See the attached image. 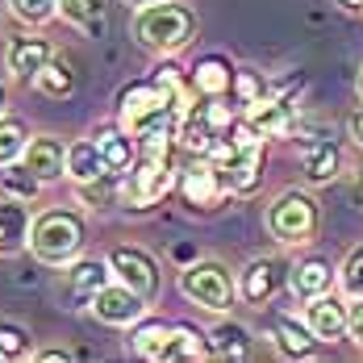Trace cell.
I'll list each match as a JSON object with an SVG mask.
<instances>
[{
  "label": "cell",
  "mask_w": 363,
  "mask_h": 363,
  "mask_svg": "<svg viewBox=\"0 0 363 363\" xmlns=\"http://www.w3.org/2000/svg\"><path fill=\"white\" fill-rule=\"evenodd\" d=\"M134 38H138V46L155 50V55H176L196 38V13L180 0L143 4L134 17Z\"/></svg>",
  "instance_id": "cell-1"
},
{
  "label": "cell",
  "mask_w": 363,
  "mask_h": 363,
  "mask_svg": "<svg viewBox=\"0 0 363 363\" xmlns=\"http://www.w3.org/2000/svg\"><path fill=\"white\" fill-rule=\"evenodd\" d=\"M30 251L42 259V263H72L75 255L84 251V218L72 213V209H50L30 225Z\"/></svg>",
  "instance_id": "cell-2"
},
{
  "label": "cell",
  "mask_w": 363,
  "mask_h": 363,
  "mask_svg": "<svg viewBox=\"0 0 363 363\" xmlns=\"http://www.w3.org/2000/svg\"><path fill=\"white\" fill-rule=\"evenodd\" d=\"M180 292L192 305L209 309V313H230L234 301H238L234 276H230V267L218 263V259H196V263H188L180 272Z\"/></svg>",
  "instance_id": "cell-3"
},
{
  "label": "cell",
  "mask_w": 363,
  "mask_h": 363,
  "mask_svg": "<svg viewBox=\"0 0 363 363\" xmlns=\"http://www.w3.org/2000/svg\"><path fill=\"white\" fill-rule=\"evenodd\" d=\"M267 230L276 242L284 247H301L318 234V201L305 188H289L267 205Z\"/></svg>",
  "instance_id": "cell-4"
},
{
  "label": "cell",
  "mask_w": 363,
  "mask_h": 363,
  "mask_svg": "<svg viewBox=\"0 0 363 363\" xmlns=\"http://www.w3.org/2000/svg\"><path fill=\"white\" fill-rule=\"evenodd\" d=\"M172 192V163L167 155H146L130 167V180H125V196L134 209H150L155 201H163Z\"/></svg>",
  "instance_id": "cell-5"
},
{
  "label": "cell",
  "mask_w": 363,
  "mask_h": 363,
  "mask_svg": "<svg viewBox=\"0 0 363 363\" xmlns=\"http://www.w3.org/2000/svg\"><path fill=\"white\" fill-rule=\"evenodd\" d=\"M88 305H92V313L105 322V326H134V322H143L146 313V296L143 292H134L130 284H105V289H96L88 296Z\"/></svg>",
  "instance_id": "cell-6"
},
{
  "label": "cell",
  "mask_w": 363,
  "mask_h": 363,
  "mask_svg": "<svg viewBox=\"0 0 363 363\" xmlns=\"http://www.w3.org/2000/svg\"><path fill=\"white\" fill-rule=\"evenodd\" d=\"M109 267L121 284H130L134 292H143L146 301L159 292V263H155V255H146L143 247H117V251L109 255Z\"/></svg>",
  "instance_id": "cell-7"
},
{
  "label": "cell",
  "mask_w": 363,
  "mask_h": 363,
  "mask_svg": "<svg viewBox=\"0 0 363 363\" xmlns=\"http://www.w3.org/2000/svg\"><path fill=\"white\" fill-rule=\"evenodd\" d=\"M180 192H184V201H188L192 209H213L221 196H225V180H221L218 163H213V159L188 163V167L180 172Z\"/></svg>",
  "instance_id": "cell-8"
},
{
  "label": "cell",
  "mask_w": 363,
  "mask_h": 363,
  "mask_svg": "<svg viewBox=\"0 0 363 363\" xmlns=\"http://www.w3.org/2000/svg\"><path fill=\"white\" fill-rule=\"evenodd\" d=\"M284 280H289V267H284L280 259L263 255V259L247 263L238 292H242V301H247V305H263V301H272V296H276V289H280Z\"/></svg>",
  "instance_id": "cell-9"
},
{
  "label": "cell",
  "mask_w": 363,
  "mask_h": 363,
  "mask_svg": "<svg viewBox=\"0 0 363 363\" xmlns=\"http://www.w3.org/2000/svg\"><path fill=\"white\" fill-rule=\"evenodd\" d=\"M305 322L318 334V342H338L347 334V301H338L334 292H322L305 305Z\"/></svg>",
  "instance_id": "cell-10"
},
{
  "label": "cell",
  "mask_w": 363,
  "mask_h": 363,
  "mask_svg": "<svg viewBox=\"0 0 363 363\" xmlns=\"http://www.w3.org/2000/svg\"><path fill=\"white\" fill-rule=\"evenodd\" d=\"M289 284L301 301H313V296H322V292L334 289V263L322 259V255H305L301 263L289 267Z\"/></svg>",
  "instance_id": "cell-11"
},
{
  "label": "cell",
  "mask_w": 363,
  "mask_h": 363,
  "mask_svg": "<svg viewBox=\"0 0 363 363\" xmlns=\"http://www.w3.org/2000/svg\"><path fill=\"white\" fill-rule=\"evenodd\" d=\"M21 163H26L42 184H50V180H59V176H67V146L59 143V138H46V134H42V138H30Z\"/></svg>",
  "instance_id": "cell-12"
},
{
  "label": "cell",
  "mask_w": 363,
  "mask_h": 363,
  "mask_svg": "<svg viewBox=\"0 0 363 363\" xmlns=\"http://www.w3.org/2000/svg\"><path fill=\"white\" fill-rule=\"evenodd\" d=\"M9 72L17 75V79H34L50 59H55V50H50V42L46 38H38V34H21V38H13L9 42Z\"/></svg>",
  "instance_id": "cell-13"
},
{
  "label": "cell",
  "mask_w": 363,
  "mask_h": 363,
  "mask_svg": "<svg viewBox=\"0 0 363 363\" xmlns=\"http://www.w3.org/2000/svg\"><path fill=\"white\" fill-rule=\"evenodd\" d=\"M272 338H276V347H280L289 359H309L313 347H318V334L309 330V322L289 318V313H276V318H272Z\"/></svg>",
  "instance_id": "cell-14"
},
{
  "label": "cell",
  "mask_w": 363,
  "mask_h": 363,
  "mask_svg": "<svg viewBox=\"0 0 363 363\" xmlns=\"http://www.w3.org/2000/svg\"><path fill=\"white\" fill-rule=\"evenodd\" d=\"M21 247H30V213L26 201L9 196L0 201V255H17Z\"/></svg>",
  "instance_id": "cell-15"
},
{
  "label": "cell",
  "mask_w": 363,
  "mask_h": 363,
  "mask_svg": "<svg viewBox=\"0 0 363 363\" xmlns=\"http://www.w3.org/2000/svg\"><path fill=\"white\" fill-rule=\"evenodd\" d=\"M342 172V150L330 138H313L305 146V180L309 184H330Z\"/></svg>",
  "instance_id": "cell-16"
},
{
  "label": "cell",
  "mask_w": 363,
  "mask_h": 363,
  "mask_svg": "<svg viewBox=\"0 0 363 363\" xmlns=\"http://www.w3.org/2000/svg\"><path fill=\"white\" fill-rule=\"evenodd\" d=\"M247 117H251V125L263 138H289L292 134V105L289 101H272V96H267V101L251 105Z\"/></svg>",
  "instance_id": "cell-17"
},
{
  "label": "cell",
  "mask_w": 363,
  "mask_h": 363,
  "mask_svg": "<svg viewBox=\"0 0 363 363\" xmlns=\"http://www.w3.org/2000/svg\"><path fill=\"white\" fill-rule=\"evenodd\" d=\"M67 176H72L75 184H88V180H96V176H109L105 155H101V146L92 143V138H79V143L67 146Z\"/></svg>",
  "instance_id": "cell-18"
},
{
  "label": "cell",
  "mask_w": 363,
  "mask_h": 363,
  "mask_svg": "<svg viewBox=\"0 0 363 363\" xmlns=\"http://www.w3.org/2000/svg\"><path fill=\"white\" fill-rule=\"evenodd\" d=\"M230 84H234V67L221 55H209L192 67V88L201 96H221V92H230Z\"/></svg>",
  "instance_id": "cell-19"
},
{
  "label": "cell",
  "mask_w": 363,
  "mask_h": 363,
  "mask_svg": "<svg viewBox=\"0 0 363 363\" xmlns=\"http://www.w3.org/2000/svg\"><path fill=\"white\" fill-rule=\"evenodd\" d=\"M213 355V342L201 334L196 326H172V338H167V351L163 359H205Z\"/></svg>",
  "instance_id": "cell-20"
},
{
  "label": "cell",
  "mask_w": 363,
  "mask_h": 363,
  "mask_svg": "<svg viewBox=\"0 0 363 363\" xmlns=\"http://www.w3.org/2000/svg\"><path fill=\"white\" fill-rule=\"evenodd\" d=\"M96 146H101V155H105L109 176L134 167V155H138V150H134V138H130V134H121V130H105V134L96 138Z\"/></svg>",
  "instance_id": "cell-21"
},
{
  "label": "cell",
  "mask_w": 363,
  "mask_h": 363,
  "mask_svg": "<svg viewBox=\"0 0 363 363\" xmlns=\"http://www.w3.org/2000/svg\"><path fill=\"white\" fill-rule=\"evenodd\" d=\"M167 338H172V326H167V322H134L130 347H134L143 359H163Z\"/></svg>",
  "instance_id": "cell-22"
},
{
  "label": "cell",
  "mask_w": 363,
  "mask_h": 363,
  "mask_svg": "<svg viewBox=\"0 0 363 363\" xmlns=\"http://www.w3.org/2000/svg\"><path fill=\"white\" fill-rule=\"evenodd\" d=\"M109 276H113V267L109 263H101V259H79L72 267V276H67V284H72V292L75 296H92L96 289H105L109 284Z\"/></svg>",
  "instance_id": "cell-23"
},
{
  "label": "cell",
  "mask_w": 363,
  "mask_h": 363,
  "mask_svg": "<svg viewBox=\"0 0 363 363\" xmlns=\"http://www.w3.org/2000/svg\"><path fill=\"white\" fill-rule=\"evenodd\" d=\"M209 342H213V355H221V359H242L251 351V330L238 326V322H221L209 334Z\"/></svg>",
  "instance_id": "cell-24"
},
{
  "label": "cell",
  "mask_w": 363,
  "mask_h": 363,
  "mask_svg": "<svg viewBox=\"0 0 363 363\" xmlns=\"http://www.w3.org/2000/svg\"><path fill=\"white\" fill-rule=\"evenodd\" d=\"M59 13L88 34L105 30V0H59Z\"/></svg>",
  "instance_id": "cell-25"
},
{
  "label": "cell",
  "mask_w": 363,
  "mask_h": 363,
  "mask_svg": "<svg viewBox=\"0 0 363 363\" xmlns=\"http://www.w3.org/2000/svg\"><path fill=\"white\" fill-rule=\"evenodd\" d=\"M26 146H30V130H26V121L0 113V167L17 163V159L26 155Z\"/></svg>",
  "instance_id": "cell-26"
},
{
  "label": "cell",
  "mask_w": 363,
  "mask_h": 363,
  "mask_svg": "<svg viewBox=\"0 0 363 363\" xmlns=\"http://www.w3.org/2000/svg\"><path fill=\"white\" fill-rule=\"evenodd\" d=\"M230 92H234V96H238V105H247V109L272 96L267 79L255 72V67H234V84H230Z\"/></svg>",
  "instance_id": "cell-27"
},
{
  "label": "cell",
  "mask_w": 363,
  "mask_h": 363,
  "mask_svg": "<svg viewBox=\"0 0 363 363\" xmlns=\"http://www.w3.org/2000/svg\"><path fill=\"white\" fill-rule=\"evenodd\" d=\"M34 84L46 92V96H72L75 92V72L63 63V59H50V63L34 75Z\"/></svg>",
  "instance_id": "cell-28"
},
{
  "label": "cell",
  "mask_w": 363,
  "mask_h": 363,
  "mask_svg": "<svg viewBox=\"0 0 363 363\" xmlns=\"http://www.w3.org/2000/svg\"><path fill=\"white\" fill-rule=\"evenodd\" d=\"M30 355V330L17 322H0V359H26Z\"/></svg>",
  "instance_id": "cell-29"
},
{
  "label": "cell",
  "mask_w": 363,
  "mask_h": 363,
  "mask_svg": "<svg viewBox=\"0 0 363 363\" xmlns=\"http://www.w3.org/2000/svg\"><path fill=\"white\" fill-rule=\"evenodd\" d=\"M38 184L42 180H38L26 163H9V172H4V188H9V196H17V201H34Z\"/></svg>",
  "instance_id": "cell-30"
},
{
  "label": "cell",
  "mask_w": 363,
  "mask_h": 363,
  "mask_svg": "<svg viewBox=\"0 0 363 363\" xmlns=\"http://www.w3.org/2000/svg\"><path fill=\"white\" fill-rule=\"evenodd\" d=\"M9 4H13L17 21H26V26H42L59 13V0H9Z\"/></svg>",
  "instance_id": "cell-31"
},
{
  "label": "cell",
  "mask_w": 363,
  "mask_h": 363,
  "mask_svg": "<svg viewBox=\"0 0 363 363\" xmlns=\"http://www.w3.org/2000/svg\"><path fill=\"white\" fill-rule=\"evenodd\" d=\"M338 280H342V292H347V296H363V247H355V251L347 255Z\"/></svg>",
  "instance_id": "cell-32"
},
{
  "label": "cell",
  "mask_w": 363,
  "mask_h": 363,
  "mask_svg": "<svg viewBox=\"0 0 363 363\" xmlns=\"http://www.w3.org/2000/svg\"><path fill=\"white\" fill-rule=\"evenodd\" d=\"M347 334L355 338V347L363 351V296H351L347 301Z\"/></svg>",
  "instance_id": "cell-33"
},
{
  "label": "cell",
  "mask_w": 363,
  "mask_h": 363,
  "mask_svg": "<svg viewBox=\"0 0 363 363\" xmlns=\"http://www.w3.org/2000/svg\"><path fill=\"white\" fill-rule=\"evenodd\" d=\"M79 196L84 201H92V205H109L113 201V188L105 176H96V180H88V184H79Z\"/></svg>",
  "instance_id": "cell-34"
},
{
  "label": "cell",
  "mask_w": 363,
  "mask_h": 363,
  "mask_svg": "<svg viewBox=\"0 0 363 363\" xmlns=\"http://www.w3.org/2000/svg\"><path fill=\"white\" fill-rule=\"evenodd\" d=\"M347 130H351V138L363 146V109H355L351 113V121H347Z\"/></svg>",
  "instance_id": "cell-35"
},
{
  "label": "cell",
  "mask_w": 363,
  "mask_h": 363,
  "mask_svg": "<svg viewBox=\"0 0 363 363\" xmlns=\"http://www.w3.org/2000/svg\"><path fill=\"white\" fill-rule=\"evenodd\" d=\"M38 359H42V363H59V359H72V355H67V351H55V347H50V351H38Z\"/></svg>",
  "instance_id": "cell-36"
},
{
  "label": "cell",
  "mask_w": 363,
  "mask_h": 363,
  "mask_svg": "<svg viewBox=\"0 0 363 363\" xmlns=\"http://www.w3.org/2000/svg\"><path fill=\"white\" fill-rule=\"evenodd\" d=\"M334 4H342L347 13H363V0H334Z\"/></svg>",
  "instance_id": "cell-37"
},
{
  "label": "cell",
  "mask_w": 363,
  "mask_h": 363,
  "mask_svg": "<svg viewBox=\"0 0 363 363\" xmlns=\"http://www.w3.org/2000/svg\"><path fill=\"white\" fill-rule=\"evenodd\" d=\"M355 205H359V209H363V176H359V180H355Z\"/></svg>",
  "instance_id": "cell-38"
},
{
  "label": "cell",
  "mask_w": 363,
  "mask_h": 363,
  "mask_svg": "<svg viewBox=\"0 0 363 363\" xmlns=\"http://www.w3.org/2000/svg\"><path fill=\"white\" fill-rule=\"evenodd\" d=\"M4 105H9V96H4V84H0V113H4Z\"/></svg>",
  "instance_id": "cell-39"
},
{
  "label": "cell",
  "mask_w": 363,
  "mask_h": 363,
  "mask_svg": "<svg viewBox=\"0 0 363 363\" xmlns=\"http://www.w3.org/2000/svg\"><path fill=\"white\" fill-rule=\"evenodd\" d=\"M125 4H138V9H143V4H155V0H125Z\"/></svg>",
  "instance_id": "cell-40"
},
{
  "label": "cell",
  "mask_w": 363,
  "mask_h": 363,
  "mask_svg": "<svg viewBox=\"0 0 363 363\" xmlns=\"http://www.w3.org/2000/svg\"><path fill=\"white\" fill-rule=\"evenodd\" d=\"M355 88H359V101H363V72H359V84H355Z\"/></svg>",
  "instance_id": "cell-41"
}]
</instances>
